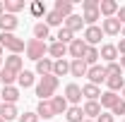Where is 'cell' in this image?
<instances>
[{
	"label": "cell",
	"mask_w": 125,
	"mask_h": 122,
	"mask_svg": "<svg viewBox=\"0 0 125 122\" xmlns=\"http://www.w3.org/2000/svg\"><path fill=\"white\" fill-rule=\"evenodd\" d=\"M82 110H84V117H87V120H96V117L104 113L99 101H87V103L82 105Z\"/></svg>",
	"instance_id": "cell-11"
},
{
	"label": "cell",
	"mask_w": 125,
	"mask_h": 122,
	"mask_svg": "<svg viewBox=\"0 0 125 122\" xmlns=\"http://www.w3.org/2000/svg\"><path fill=\"white\" fill-rule=\"evenodd\" d=\"M24 0H5V12L7 15H17V12H22L24 10Z\"/></svg>",
	"instance_id": "cell-28"
},
{
	"label": "cell",
	"mask_w": 125,
	"mask_h": 122,
	"mask_svg": "<svg viewBox=\"0 0 125 122\" xmlns=\"http://www.w3.org/2000/svg\"><path fill=\"white\" fill-rule=\"evenodd\" d=\"M120 122H125V120H120Z\"/></svg>",
	"instance_id": "cell-51"
},
{
	"label": "cell",
	"mask_w": 125,
	"mask_h": 122,
	"mask_svg": "<svg viewBox=\"0 0 125 122\" xmlns=\"http://www.w3.org/2000/svg\"><path fill=\"white\" fill-rule=\"evenodd\" d=\"M87 79H89V84L99 86L101 81H106V70L101 65H94V67H89V72H87Z\"/></svg>",
	"instance_id": "cell-8"
},
{
	"label": "cell",
	"mask_w": 125,
	"mask_h": 122,
	"mask_svg": "<svg viewBox=\"0 0 125 122\" xmlns=\"http://www.w3.org/2000/svg\"><path fill=\"white\" fill-rule=\"evenodd\" d=\"M70 74V62L67 60H55L53 62V77H65Z\"/></svg>",
	"instance_id": "cell-29"
},
{
	"label": "cell",
	"mask_w": 125,
	"mask_h": 122,
	"mask_svg": "<svg viewBox=\"0 0 125 122\" xmlns=\"http://www.w3.org/2000/svg\"><path fill=\"white\" fill-rule=\"evenodd\" d=\"M0 108H2V103H0Z\"/></svg>",
	"instance_id": "cell-50"
},
{
	"label": "cell",
	"mask_w": 125,
	"mask_h": 122,
	"mask_svg": "<svg viewBox=\"0 0 125 122\" xmlns=\"http://www.w3.org/2000/svg\"><path fill=\"white\" fill-rule=\"evenodd\" d=\"M106 84H108V91H113V93H118V91H123V89H125V79H123V74L106 77Z\"/></svg>",
	"instance_id": "cell-19"
},
{
	"label": "cell",
	"mask_w": 125,
	"mask_h": 122,
	"mask_svg": "<svg viewBox=\"0 0 125 122\" xmlns=\"http://www.w3.org/2000/svg\"><path fill=\"white\" fill-rule=\"evenodd\" d=\"M99 12L106 17V19H108V17H115V15H118V2H115V0H101Z\"/></svg>",
	"instance_id": "cell-15"
},
{
	"label": "cell",
	"mask_w": 125,
	"mask_h": 122,
	"mask_svg": "<svg viewBox=\"0 0 125 122\" xmlns=\"http://www.w3.org/2000/svg\"><path fill=\"white\" fill-rule=\"evenodd\" d=\"M19 26V19H17V15H5L0 17V34H12V31Z\"/></svg>",
	"instance_id": "cell-7"
},
{
	"label": "cell",
	"mask_w": 125,
	"mask_h": 122,
	"mask_svg": "<svg viewBox=\"0 0 125 122\" xmlns=\"http://www.w3.org/2000/svg\"><path fill=\"white\" fill-rule=\"evenodd\" d=\"M111 115H113V117H115V115H125V101H123V98L111 108Z\"/></svg>",
	"instance_id": "cell-38"
},
{
	"label": "cell",
	"mask_w": 125,
	"mask_h": 122,
	"mask_svg": "<svg viewBox=\"0 0 125 122\" xmlns=\"http://www.w3.org/2000/svg\"><path fill=\"white\" fill-rule=\"evenodd\" d=\"M118 101H120V96H118V93H113V91H104V93H101V98H99L101 110H104V108H108V110H111Z\"/></svg>",
	"instance_id": "cell-20"
},
{
	"label": "cell",
	"mask_w": 125,
	"mask_h": 122,
	"mask_svg": "<svg viewBox=\"0 0 125 122\" xmlns=\"http://www.w3.org/2000/svg\"><path fill=\"white\" fill-rule=\"evenodd\" d=\"M101 31L106 36H118L123 31V24L115 19V17H108V19H101Z\"/></svg>",
	"instance_id": "cell-5"
},
{
	"label": "cell",
	"mask_w": 125,
	"mask_h": 122,
	"mask_svg": "<svg viewBox=\"0 0 125 122\" xmlns=\"http://www.w3.org/2000/svg\"><path fill=\"white\" fill-rule=\"evenodd\" d=\"M0 122H5V120H2V117H0Z\"/></svg>",
	"instance_id": "cell-49"
},
{
	"label": "cell",
	"mask_w": 125,
	"mask_h": 122,
	"mask_svg": "<svg viewBox=\"0 0 125 122\" xmlns=\"http://www.w3.org/2000/svg\"><path fill=\"white\" fill-rule=\"evenodd\" d=\"M65 120H67V122H84L87 117H84L82 105H70V108H67V113H65Z\"/></svg>",
	"instance_id": "cell-17"
},
{
	"label": "cell",
	"mask_w": 125,
	"mask_h": 122,
	"mask_svg": "<svg viewBox=\"0 0 125 122\" xmlns=\"http://www.w3.org/2000/svg\"><path fill=\"white\" fill-rule=\"evenodd\" d=\"M2 67L10 70V72H15V74H19V72H24V60H22L19 55H10V58H5Z\"/></svg>",
	"instance_id": "cell-10"
},
{
	"label": "cell",
	"mask_w": 125,
	"mask_h": 122,
	"mask_svg": "<svg viewBox=\"0 0 125 122\" xmlns=\"http://www.w3.org/2000/svg\"><path fill=\"white\" fill-rule=\"evenodd\" d=\"M36 115H39V120L43 117V120H51L55 113H53V105H51V101H39V108H36Z\"/></svg>",
	"instance_id": "cell-23"
},
{
	"label": "cell",
	"mask_w": 125,
	"mask_h": 122,
	"mask_svg": "<svg viewBox=\"0 0 125 122\" xmlns=\"http://www.w3.org/2000/svg\"><path fill=\"white\" fill-rule=\"evenodd\" d=\"M118 65H120V70H125V55H120V58H118Z\"/></svg>",
	"instance_id": "cell-43"
},
{
	"label": "cell",
	"mask_w": 125,
	"mask_h": 122,
	"mask_svg": "<svg viewBox=\"0 0 125 122\" xmlns=\"http://www.w3.org/2000/svg\"><path fill=\"white\" fill-rule=\"evenodd\" d=\"M29 12H31V17H36V19H39V17H46V5H43V2H41V0H34V2H31L29 5Z\"/></svg>",
	"instance_id": "cell-32"
},
{
	"label": "cell",
	"mask_w": 125,
	"mask_h": 122,
	"mask_svg": "<svg viewBox=\"0 0 125 122\" xmlns=\"http://www.w3.org/2000/svg\"><path fill=\"white\" fill-rule=\"evenodd\" d=\"M55 41H60V43H65V46H70L72 41H75V34L70 29H65V26H60L58 29V36H55Z\"/></svg>",
	"instance_id": "cell-33"
},
{
	"label": "cell",
	"mask_w": 125,
	"mask_h": 122,
	"mask_svg": "<svg viewBox=\"0 0 125 122\" xmlns=\"http://www.w3.org/2000/svg\"><path fill=\"white\" fill-rule=\"evenodd\" d=\"M65 98H67V103L79 105V103H82V86H77V84H67V86H65Z\"/></svg>",
	"instance_id": "cell-9"
},
{
	"label": "cell",
	"mask_w": 125,
	"mask_h": 122,
	"mask_svg": "<svg viewBox=\"0 0 125 122\" xmlns=\"http://www.w3.org/2000/svg\"><path fill=\"white\" fill-rule=\"evenodd\" d=\"M43 19H46V26H48V29H51V26H62V24H65V19H62L55 10L46 12V17H43Z\"/></svg>",
	"instance_id": "cell-27"
},
{
	"label": "cell",
	"mask_w": 125,
	"mask_h": 122,
	"mask_svg": "<svg viewBox=\"0 0 125 122\" xmlns=\"http://www.w3.org/2000/svg\"><path fill=\"white\" fill-rule=\"evenodd\" d=\"M99 5H101V0H82V10H84V12L99 10Z\"/></svg>",
	"instance_id": "cell-37"
},
{
	"label": "cell",
	"mask_w": 125,
	"mask_h": 122,
	"mask_svg": "<svg viewBox=\"0 0 125 122\" xmlns=\"http://www.w3.org/2000/svg\"><path fill=\"white\" fill-rule=\"evenodd\" d=\"M48 36H51V29L46 26V22H39V24H34V38H39V41H46Z\"/></svg>",
	"instance_id": "cell-30"
},
{
	"label": "cell",
	"mask_w": 125,
	"mask_h": 122,
	"mask_svg": "<svg viewBox=\"0 0 125 122\" xmlns=\"http://www.w3.org/2000/svg\"><path fill=\"white\" fill-rule=\"evenodd\" d=\"M99 55L106 60V65H108V62H118V58H120V55H118V48L113 46V43H104L101 50H99Z\"/></svg>",
	"instance_id": "cell-12"
},
{
	"label": "cell",
	"mask_w": 125,
	"mask_h": 122,
	"mask_svg": "<svg viewBox=\"0 0 125 122\" xmlns=\"http://www.w3.org/2000/svg\"><path fill=\"white\" fill-rule=\"evenodd\" d=\"M118 55H125V38H120V43H118Z\"/></svg>",
	"instance_id": "cell-42"
},
{
	"label": "cell",
	"mask_w": 125,
	"mask_h": 122,
	"mask_svg": "<svg viewBox=\"0 0 125 122\" xmlns=\"http://www.w3.org/2000/svg\"><path fill=\"white\" fill-rule=\"evenodd\" d=\"M94 122H115V117H113L111 113H101V115H99Z\"/></svg>",
	"instance_id": "cell-40"
},
{
	"label": "cell",
	"mask_w": 125,
	"mask_h": 122,
	"mask_svg": "<svg viewBox=\"0 0 125 122\" xmlns=\"http://www.w3.org/2000/svg\"><path fill=\"white\" fill-rule=\"evenodd\" d=\"M58 84H60V79L53 77V74L41 77V81L36 84V96H39L41 101H51L53 93H55V89H58Z\"/></svg>",
	"instance_id": "cell-1"
},
{
	"label": "cell",
	"mask_w": 125,
	"mask_h": 122,
	"mask_svg": "<svg viewBox=\"0 0 125 122\" xmlns=\"http://www.w3.org/2000/svg\"><path fill=\"white\" fill-rule=\"evenodd\" d=\"M17 77H19V74H15V72H10V70H5V67L0 70V81H2L5 86H12V84L17 81Z\"/></svg>",
	"instance_id": "cell-35"
},
{
	"label": "cell",
	"mask_w": 125,
	"mask_h": 122,
	"mask_svg": "<svg viewBox=\"0 0 125 122\" xmlns=\"http://www.w3.org/2000/svg\"><path fill=\"white\" fill-rule=\"evenodd\" d=\"M62 26H65V29H70L72 34H75V31H82V29H84V19H82V15H75V12H72V15L65 19V24H62Z\"/></svg>",
	"instance_id": "cell-14"
},
{
	"label": "cell",
	"mask_w": 125,
	"mask_h": 122,
	"mask_svg": "<svg viewBox=\"0 0 125 122\" xmlns=\"http://www.w3.org/2000/svg\"><path fill=\"white\" fill-rule=\"evenodd\" d=\"M120 98H123V101H125V89H123V96H120Z\"/></svg>",
	"instance_id": "cell-47"
},
{
	"label": "cell",
	"mask_w": 125,
	"mask_h": 122,
	"mask_svg": "<svg viewBox=\"0 0 125 122\" xmlns=\"http://www.w3.org/2000/svg\"><path fill=\"white\" fill-rule=\"evenodd\" d=\"M115 19H118V22L125 26V5H123V7H118V15H115Z\"/></svg>",
	"instance_id": "cell-41"
},
{
	"label": "cell",
	"mask_w": 125,
	"mask_h": 122,
	"mask_svg": "<svg viewBox=\"0 0 125 122\" xmlns=\"http://www.w3.org/2000/svg\"><path fill=\"white\" fill-rule=\"evenodd\" d=\"M101 38H104V31H101V26H84V36H82V41H84L87 46L96 48L99 43H101Z\"/></svg>",
	"instance_id": "cell-4"
},
{
	"label": "cell",
	"mask_w": 125,
	"mask_h": 122,
	"mask_svg": "<svg viewBox=\"0 0 125 122\" xmlns=\"http://www.w3.org/2000/svg\"><path fill=\"white\" fill-rule=\"evenodd\" d=\"M0 46L7 48L10 55H19L22 50H27V43L22 38H17L15 34H0Z\"/></svg>",
	"instance_id": "cell-2"
},
{
	"label": "cell",
	"mask_w": 125,
	"mask_h": 122,
	"mask_svg": "<svg viewBox=\"0 0 125 122\" xmlns=\"http://www.w3.org/2000/svg\"><path fill=\"white\" fill-rule=\"evenodd\" d=\"M87 72H89V65L84 60H72L70 62V74L72 77H87Z\"/></svg>",
	"instance_id": "cell-21"
},
{
	"label": "cell",
	"mask_w": 125,
	"mask_h": 122,
	"mask_svg": "<svg viewBox=\"0 0 125 122\" xmlns=\"http://www.w3.org/2000/svg\"><path fill=\"white\" fill-rule=\"evenodd\" d=\"M104 70H106V77H113V74H123V70H120V65H118V62H108V65H106Z\"/></svg>",
	"instance_id": "cell-36"
},
{
	"label": "cell",
	"mask_w": 125,
	"mask_h": 122,
	"mask_svg": "<svg viewBox=\"0 0 125 122\" xmlns=\"http://www.w3.org/2000/svg\"><path fill=\"white\" fill-rule=\"evenodd\" d=\"M62 19H67V17L72 15V0H55V7H53Z\"/></svg>",
	"instance_id": "cell-22"
},
{
	"label": "cell",
	"mask_w": 125,
	"mask_h": 122,
	"mask_svg": "<svg viewBox=\"0 0 125 122\" xmlns=\"http://www.w3.org/2000/svg\"><path fill=\"white\" fill-rule=\"evenodd\" d=\"M5 15V2H2V0H0V17Z\"/></svg>",
	"instance_id": "cell-44"
},
{
	"label": "cell",
	"mask_w": 125,
	"mask_h": 122,
	"mask_svg": "<svg viewBox=\"0 0 125 122\" xmlns=\"http://www.w3.org/2000/svg\"><path fill=\"white\" fill-rule=\"evenodd\" d=\"M51 105H53V113H55V115H65L67 108H70V103H67L65 96H53V98H51Z\"/></svg>",
	"instance_id": "cell-16"
},
{
	"label": "cell",
	"mask_w": 125,
	"mask_h": 122,
	"mask_svg": "<svg viewBox=\"0 0 125 122\" xmlns=\"http://www.w3.org/2000/svg\"><path fill=\"white\" fill-rule=\"evenodd\" d=\"M120 34H123V38H125V26H123V31H120Z\"/></svg>",
	"instance_id": "cell-46"
},
{
	"label": "cell",
	"mask_w": 125,
	"mask_h": 122,
	"mask_svg": "<svg viewBox=\"0 0 125 122\" xmlns=\"http://www.w3.org/2000/svg\"><path fill=\"white\" fill-rule=\"evenodd\" d=\"M27 58L34 62H39V60H43V55L48 53V46H46V41H39V38H31V41H27Z\"/></svg>",
	"instance_id": "cell-3"
},
{
	"label": "cell",
	"mask_w": 125,
	"mask_h": 122,
	"mask_svg": "<svg viewBox=\"0 0 125 122\" xmlns=\"http://www.w3.org/2000/svg\"><path fill=\"white\" fill-rule=\"evenodd\" d=\"M19 122H39V115L36 113H24V115H19Z\"/></svg>",
	"instance_id": "cell-39"
},
{
	"label": "cell",
	"mask_w": 125,
	"mask_h": 122,
	"mask_svg": "<svg viewBox=\"0 0 125 122\" xmlns=\"http://www.w3.org/2000/svg\"><path fill=\"white\" fill-rule=\"evenodd\" d=\"M82 96H84L87 101H99V98H101V89L94 86V84H84V86H82Z\"/></svg>",
	"instance_id": "cell-24"
},
{
	"label": "cell",
	"mask_w": 125,
	"mask_h": 122,
	"mask_svg": "<svg viewBox=\"0 0 125 122\" xmlns=\"http://www.w3.org/2000/svg\"><path fill=\"white\" fill-rule=\"evenodd\" d=\"M87 48H89V46H87L82 38H75V41L67 46V53H70V58H72V60H82V58H84V53H87Z\"/></svg>",
	"instance_id": "cell-6"
},
{
	"label": "cell",
	"mask_w": 125,
	"mask_h": 122,
	"mask_svg": "<svg viewBox=\"0 0 125 122\" xmlns=\"http://www.w3.org/2000/svg\"><path fill=\"white\" fill-rule=\"evenodd\" d=\"M17 84H19L22 89H29V86H34V72H29V70L19 72V77H17Z\"/></svg>",
	"instance_id": "cell-31"
},
{
	"label": "cell",
	"mask_w": 125,
	"mask_h": 122,
	"mask_svg": "<svg viewBox=\"0 0 125 122\" xmlns=\"http://www.w3.org/2000/svg\"><path fill=\"white\" fill-rule=\"evenodd\" d=\"M0 70H2V46H0Z\"/></svg>",
	"instance_id": "cell-45"
},
{
	"label": "cell",
	"mask_w": 125,
	"mask_h": 122,
	"mask_svg": "<svg viewBox=\"0 0 125 122\" xmlns=\"http://www.w3.org/2000/svg\"><path fill=\"white\" fill-rule=\"evenodd\" d=\"M99 58H101V55H99V48H87V53H84V58H82V60L87 62V65H89V67H94V65H96V62H99Z\"/></svg>",
	"instance_id": "cell-34"
},
{
	"label": "cell",
	"mask_w": 125,
	"mask_h": 122,
	"mask_svg": "<svg viewBox=\"0 0 125 122\" xmlns=\"http://www.w3.org/2000/svg\"><path fill=\"white\" fill-rule=\"evenodd\" d=\"M0 96H2V103H10V105H15L17 101H19V89H17V86H5Z\"/></svg>",
	"instance_id": "cell-18"
},
{
	"label": "cell",
	"mask_w": 125,
	"mask_h": 122,
	"mask_svg": "<svg viewBox=\"0 0 125 122\" xmlns=\"http://www.w3.org/2000/svg\"><path fill=\"white\" fill-rule=\"evenodd\" d=\"M0 117L5 122L15 120V117H19V113H17V105H10V103H2V108H0Z\"/></svg>",
	"instance_id": "cell-25"
},
{
	"label": "cell",
	"mask_w": 125,
	"mask_h": 122,
	"mask_svg": "<svg viewBox=\"0 0 125 122\" xmlns=\"http://www.w3.org/2000/svg\"><path fill=\"white\" fill-rule=\"evenodd\" d=\"M48 55L53 58V62H55V60H62V58L67 55V46L60 43V41H53V43L48 46Z\"/></svg>",
	"instance_id": "cell-13"
},
{
	"label": "cell",
	"mask_w": 125,
	"mask_h": 122,
	"mask_svg": "<svg viewBox=\"0 0 125 122\" xmlns=\"http://www.w3.org/2000/svg\"><path fill=\"white\" fill-rule=\"evenodd\" d=\"M36 72H39L41 77L53 74V60H51V58H43V60H39V62H36Z\"/></svg>",
	"instance_id": "cell-26"
},
{
	"label": "cell",
	"mask_w": 125,
	"mask_h": 122,
	"mask_svg": "<svg viewBox=\"0 0 125 122\" xmlns=\"http://www.w3.org/2000/svg\"><path fill=\"white\" fill-rule=\"evenodd\" d=\"M84 122H94V120H84Z\"/></svg>",
	"instance_id": "cell-48"
}]
</instances>
